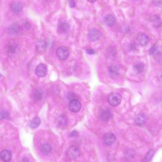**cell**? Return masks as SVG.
Listing matches in <instances>:
<instances>
[{"label": "cell", "mask_w": 162, "mask_h": 162, "mask_svg": "<svg viewBox=\"0 0 162 162\" xmlns=\"http://www.w3.org/2000/svg\"><path fill=\"white\" fill-rule=\"evenodd\" d=\"M56 53L59 59L65 60L67 59L69 56V50L66 47L62 46L58 48Z\"/></svg>", "instance_id": "obj_2"}, {"label": "cell", "mask_w": 162, "mask_h": 162, "mask_svg": "<svg viewBox=\"0 0 162 162\" xmlns=\"http://www.w3.org/2000/svg\"><path fill=\"white\" fill-rule=\"evenodd\" d=\"M155 59L158 62H162V53H155Z\"/></svg>", "instance_id": "obj_27"}, {"label": "cell", "mask_w": 162, "mask_h": 162, "mask_svg": "<svg viewBox=\"0 0 162 162\" xmlns=\"http://www.w3.org/2000/svg\"><path fill=\"white\" fill-rule=\"evenodd\" d=\"M58 122L59 126L63 127L66 125L67 123V119L65 115L60 116L58 118Z\"/></svg>", "instance_id": "obj_24"}, {"label": "cell", "mask_w": 162, "mask_h": 162, "mask_svg": "<svg viewBox=\"0 0 162 162\" xmlns=\"http://www.w3.org/2000/svg\"><path fill=\"white\" fill-rule=\"evenodd\" d=\"M66 154L67 157L69 158L75 159L79 157L80 155V151L76 146H72L68 149Z\"/></svg>", "instance_id": "obj_3"}, {"label": "cell", "mask_w": 162, "mask_h": 162, "mask_svg": "<svg viewBox=\"0 0 162 162\" xmlns=\"http://www.w3.org/2000/svg\"><path fill=\"white\" fill-rule=\"evenodd\" d=\"M116 137L113 133H108L103 136V143L107 146L112 145L116 140Z\"/></svg>", "instance_id": "obj_7"}, {"label": "cell", "mask_w": 162, "mask_h": 162, "mask_svg": "<svg viewBox=\"0 0 162 162\" xmlns=\"http://www.w3.org/2000/svg\"><path fill=\"white\" fill-rule=\"evenodd\" d=\"M110 113L107 109H104L101 111L100 113V118L103 121H107L110 118Z\"/></svg>", "instance_id": "obj_17"}, {"label": "cell", "mask_w": 162, "mask_h": 162, "mask_svg": "<svg viewBox=\"0 0 162 162\" xmlns=\"http://www.w3.org/2000/svg\"><path fill=\"white\" fill-rule=\"evenodd\" d=\"M1 73H0V77H1Z\"/></svg>", "instance_id": "obj_33"}, {"label": "cell", "mask_w": 162, "mask_h": 162, "mask_svg": "<svg viewBox=\"0 0 162 162\" xmlns=\"http://www.w3.org/2000/svg\"><path fill=\"white\" fill-rule=\"evenodd\" d=\"M16 48H17V46L15 44L11 43L8 46V52L10 54L14 53L16 52Z\"/></svg>", "instance_id": "obj_25"}, {"label": "cell", "mask_w": 162, "mask_h": 162, "mask_svg": "<svg viewBox=\"0 0 162 162\" xmlns=\"http://www.w3.org/2000/svg\"><path fill=\"white\" fill-rule=\"evenodd\" d=\"M8 33L13 36L20 35L22 33V29L18 24H14L8 28Z\"/></svg>", "instance_id": "obj_6"}, {"label": "cell", "mask_w": 162, "mask_h": 162, "mask_svg": "<svg viewBox=\"0 0 162 162\" xmlns=\"http://www.w3.org/2000/svg\"><path fill=\"white\" fill-rule=\"evenodd\" d=\"M40 149L43 154L45 155H48L51 151V146L48 143H44L41 145L40 147Z\"/></svg>", "instance_id": "obj_19"}, {"label": "cell", "mask_w": 162, "mask_h": 162, "mask_svg": "<svg viewBox=\"0 0 162 162\" xmlns=\"http://www.w3.org/2000/svg\"><path fill=\"white\" fill-rule=\"evenodd\" d=\"M81 109V104L77 99L71 100L69 103V109L72 112L77 113Z\"/></svg>", "instance_id": "obj_4"}, {"label": "cell", "mask_w": 162, "mask_h": 162, "mask_svg": "<svg viewBox=\"0 0 162 162\" xmlns=\"http://www.w3.org/2000/svg\"><path fill=\"white\" fill-rule=\"evenodd\" d=\"M151 23L153 26L155 28L160 27L162 24V20L158 16L155 15L151 18Z\"/></svg>", "instance_id": "obj_18"}, {"label": "cell", "mask_w": 162, "mask_h": 162, "mask_svg": "<svg viewBox=\"0 0 162 162\" xmlns=\"http://www.w3.org/2000/svg\"><path fill=\"white\" fill-rule=\"evenodd\" d=\"M103 21L107 26L109 27L113 26L115 24V18L111 14H108L105 16Z\"/></svg>", "instance_id": "obj_11"}, {"label": "cell", "mask_w": 162, "mask_h": 162, "mask_svg": "<svg viewBox=\"0 0 162 162\" xmlns=\"http://www.w3.org/2000/svg\"><path fill=\"white\" fill-rule=\"evenodd\" d=\"M22 5L19 2H14L10 5V9L13 13H21L22 10Z\"/></svg>", "instance_id": "obj_15"}, {"label": "cell", "mask_w": 162, "mask_h": 162, "mask_svg": "<svg viewBox=\"0 0 162 162\" xmlns=\"http://www.w3.org/2000/svg\"><path fill=\"white\" fill-rule=\"evenodd\" d=\"M69 6L71 8H74L75 6V3L74 0H68Z\"/></svg>", "instance_id": "obj_28"}, {"label": "cell", "mask_w": 162, "mask_h": 162, "mask_svg": "<svg viewBox=\"0 0 162 162\" xmlns=\"http://www.w3.org/2000/svg\"><path fill=\"white\" fill-rule=\"evenodd\" d=\"M43 92L41 90H37L34 93V98L36 101H40L43 97Z\"/></svg>", "instance_id": "obj_23"}, {"label": "cell", "mask_w": 162, "mask_h": 162, "mask_svg": "<svg viewBox=\"0 0 162 162\" xmlns=\"http://www.w3.org/2000/svg\"><path fill=\"white\" fill-rule=\"evenodd\" d=\"M135 122L138 126H143L146 122V118L143 113H140L137 115L135 119Z\"/></svg>", "instance_id": "obj_13"}, {"label": "cell", "mask_w": 162, "mask_h": 162, "mask_svg": "<svg viewBox=\"0 0 162 162\" xmlns=\"http://www.w3.org/2000/svg\"><path fill=\"white\" fill-rule=\"evenodd\" d=\"M35 73L39 77H44L48 73V67L47 66L43 63H40L36 68Z\"/></svg>", "instance_id": "obj_5"}, {"label": "cell", "mask_w": 162, "mask_h": 162, "mask_svg": "<svg viewBox=\"0 0 162 162\" xmlns=\"http://www.w3.org/2000/svg\"><path fill=\"white\" fill-rule=\"evenodd\" d=\"M109 74L112 78L117 77L119 75V68L115 65L110 66L108 67Z\"/></svg>", "instance_id": "obj_12"}, {"label": "cell", "mask_w": 162, "mask_h": 162, "mask_svg": "<svg viewBox=\"0 0 162 162\" xmlns=\"http://www.w3.org/2000/svg\"><path fill=\"white\" fill-rule=\"evenodd\" d=\"M41 123V120L39 117L34 118L30 123V127L32 129L37 128Z\"/></svg>", "instance_id": "obj_20"}, {"label": "cell", "mask_w": 162, "mask_h": 162, "mask_svg": "<svg viewBox=\"0 0 162 162\" xmlns=\"http://www.w3.org/2000/svg\"><path fill=\"white\" fill-rule=\"evenodd\" d=\"M86 53L89 54H94L96 53L95 50H93V49H89L86 50Z\"/></svg>", "instance_id": "obj_29"}, {"label": "cell", "mask_w": 162, "mask_h": 162, "mask_svg": "<svg viewBox=\"0 0 162 162\" xmlns=\"http://www.w3.org/2000/svg\"><path fill=\"white\" fill-rule=\"evenodd\" d=\"M76 135H77V132L75 131L72 132L70 134L71 137H75Z\"/></svg>", "instance_id": "obj_31"}, {"label": "cell", "mask_w": 162, "mask_h": 162, "mask_svg": "<svg viewBox=\"0 0 162 162\" xmlns=\"http://www.w3.org/2000/svg\"><path fill=\"white\" fill-rule=\"evenodd\" d=\"M154 1L155 5H159L161 4L162 0H154Z\"/></svg>", "instance_id": "obj_30"}, {"label": "cell", "mask_w": 162, "mask_h": 162, "mask_svg": "<svg viewBox=\"0 0 162 162\" xmlns=\"http://www.w3.org/2000/svg\"><path fill=\"white\" fill-rule=\"evenodd\" d=\"M143 68H144V67H143V65H142L140 63L137 64L134 66L135 70L137 73H141L143 71Z\"/></svg>", "instance_id": "obj_26"}, {"label": "cell", "mask_w": 162, "mask_h": 162, "mask_svg": "<svg viewBox=\"0 0 162 162\" xmlns=\"http://www.w3.org/2000/svg\"><path fill=\"white\" fill-rule=\"evenodd\" d=\"M136 40L138 44L142 47L146 46L149 42V37L144 33L138 34L136 37Z\"/></svg>", "instance_id": "obj_9"}, {"label": "cell", "mask_w": 162, "mask_h": 162, "mask_svg": "<svg viewBox=\"0 0 162 162\" xmlns=\"http://www.w3.org/2000/svg\"><path fill=\"white\" fill-rule=\"evenodd\" d=\"M12 153L9 150L4 149L0 153V158L4 162H9L12 158Z\"/></svg>", "instance_id": "obj_10"}, {"label": "cell", "mask_w": 162, "mask_h": 162, "mask_svg": "<svg viewBox=\"0 0 162 162\" xmlns=\"http://www.w3.org/2000/svg\"><path fill=\"white\" fill-rule=\"evenodd\" d=\"M37 50L39 52H42L44 51L47 48V44L43 40H39L36 44Z\"/></svg>", "instance_id": "obj_16"}, {"label": "cell", "mask_w": 162, "mask_h": 162, "mask_svg": "<svg viewBox=\"0 0 162 162\" xmlns=\"http://www.w3.org/2000/svg\"><path fill=\"white\" fill-rule=\"evenodd\" d=\"M101 35L102 34L98 30L95 28H92L90 30L89 32V39L91 41L94 42L100 39Z\"/></svg>", "instance_id": "obj_8"}, {"label": "cell", "mask_w": 162, "mask_h": 162, "mask_svg": "<svg viewBox=\"0 0 162 162\" xmlns=\"http://www.w3.org/2000/svg\"><path fill=\"white\" fill-rule=\"evenodd\" d=\"M154 150L153 149H150L149 152L146 153L145 156L143 158L142 162H149L152 159V158L154 155Z\"/></svg>", "instance_id": "obj_21"}, {"label": "cell", "mask_w": 162, "mask_h": 162, "mask_svg": "<svg viewBox=\"0 0 162 162\" xmlns=\"http://www.w3.org/2000/svg\"><path fill=\"white\" fill-rule=\"evenodd\" d=\"M97 1V0H88V1L91 2V3H93V2H95V1Z\"/></svg>", "instance_id": "obj_32"}, {"label": "cell", "mask_w": 162, "mask_h": 162, "mask_svg": "<svg viewBox=\"0 0 162 162\" xmlns=\"http://www.w3.org/2000/svg\"><path fill=\"white\" fill-rule=\"evenodd\" d=\"M10 118V114L6 110H2L0 111V120L9 119Z\"/></svg>", "instance_id": "obj_22"}, {"label": "cell", "mask_w": 162, "mask_h": 162, "mask_svg": "<svg viewBox=\"0 0 162 162\" xmlns=\"http://www.w3.org/2000/svg\"><path fill=\"white\" fill-rule=\"evenodd\" d=\"M70 26L67 22L65 21H62L59 23L58 25V29L59 31L62 33H65L69 31Z\"/></svg>", "instance_id": "obj_14"}, {"label": "cell", "mask_w": 162, "mask_h": 162, "mask_svg": "<svg viewBox=\"0 0 162 162\" xmlns=\"http://www.w3.org/2000/svg\"><path fill=\"white\" fill-rule=\"evenodd\" d=\"M122 100V97L117 93H112L108 97V101L109 104L112 106H117L120 104Z\"/></svg>", "instance_id": "obj_1"}]
</instances>
